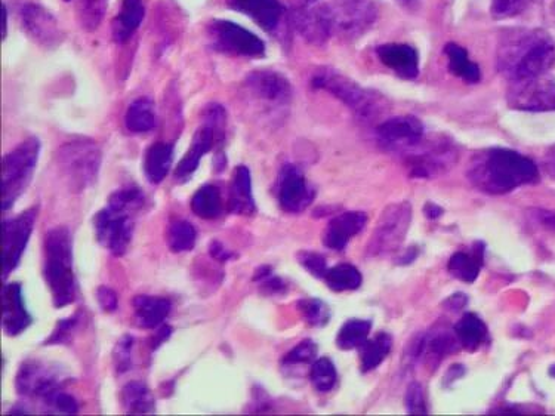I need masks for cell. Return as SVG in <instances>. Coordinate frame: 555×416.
<instances>
[{
    "label": "cell",
    "mask_w": 555,
    "mask_h": 416,
    "mask_svg": "<svg viewBox=\"0 0 555 416\" xmlns=\"http://www.w3.org/2000/svg\"><path fill=\"white\" fill-rule=\"evenodd\" d=\"M468 180L487 194H505L536 183L538 166L523 154L508 149H489L474 154L468 166Z\"/></svg>",
    "instance_id": "cell-1"
},
{
    "label": "cell",
    "mask_w": 555,
    "mask_h": 416,
    "mask_svg": "<svg viewBox=\"0 0 555 416\" xmlns=\"http://www.w3.org/2000/svg\"><path fill=\"white\" fill-rule=\"evenodd\" d=\"M554 63V43L538 32L511 33L499 48V69L510 82L548 75Z\"/></svg>",
    "instance_id": "cell-2"
},
{
    "label": "cell",
    "mask_w": 555,
    "mask_h": 416,
    "mask_svg": "<svg viewBox=\"0 0 555 416\" xmlns=\"http://www.w3.org/2000/svg\"><path fill=\"white\" fill-rule=\"evenodd\" d=\"M43 277L55 307L73 304L77 298V280L73 268L72 234L66 227L52 228L45 237Z\"/></svg>",
    "instance_id": "cell-3"
},
{
    "label": "cell",
    "mask_w": 555,
    "mask_h": 416,
    "mask_svg": "<svg viewBox=\"0 0 555 416\" xmlns=\"http://www.w3.org/2000/svg\"><path fill=\"white\" fill-rule=\"evenodd\" d=\"M311 85L329 92L345 104L362 122H375L379 114L384 113L382 98L376 97L359 83L348 79L333 69H320L314 73Z\"/></svg>",
    "instance_id": "cell-4"
},
{
    "label": "cell",
    "mask_w": 555,
    "mask_h": 416,
    "mask_svg": "<svg viewBox=\"0 0 555 416\" xmlns=\"http://www.w3.org/2000/svg\"><path fill=\"white\" fill-rule=\"evenodd\" d=\"M40 141L27 138L12 152L5 154L2 162V211L6 212L24 194L39 160Z\"/></svg>",
    "instance_id": "cell-5"
},
{
    "label": "cell",
    "mask_w": 555,
    "mask_h": 416,
    "mask_svg": "<svg viewBox=\"0 0 555 416\" xmlns=\"http://www.w3.org/2000/svg\"><path fill=\"white\" fill-rule=\"evenodd\" d=\"M58 168L74 193L85 191L97 181L101 166V150L91 140L69 141L57 152Z\"/></svg>",
    "instance_id": "cell-6"
},
{
    "label": "cell",
    "mask_w": 555,
    "mask_h": 416,
    "mask_svg": "<svg viewBox=\"0 0 555 416\" xmlns=\"http://www.w3.org/2000/svg\"><path fill=\"white\" fill-rule=\"evenodd\" d=\"M66 378L54 368L39 360H27L18 369L15 387L27 399L40 400L46 411L51 412L52 402L64 388Z\"/></svg>",
    "instance_id": "cell-7"
},
{
    "label": "cell",
    "mask_w": 555,
    "mask_h": 416,
    "mask_svg": "<svg viewBox=\"0 0 555 416\" xmlns=\"http://www.w3.org/2000/svg\"><path fill=\"white\" fill-rule=\"evenodd\" d=\"M135 212L123 211L107 205L94 217V230L98 242L114 257L128 252L135 230Z\"/></svg>",
    "instance_id": "cell-8"
},
{
    "label": "cell",
    "mask_w": 555,
    "mask_h": 416,
    "mask_svg": "<svg viewBox=\"0 0 555 416\" xmlns=\"http://www.w3.org/2000/svg\"><path fill=\"white\" fill-rule=\"evenodd\" d=\"M410 220H412V208L409 203H394L388 206L379 217L370 239L368 245L370 257L387 255L399 249L409 230Z\"/></svg>",
    "instance_id": "cell-9"
},
{
    "label": "cell",
    "mask_w": 555,
    "mask_h": 416,
    "mask_svg": "<svg viewBox=\"0 0 555 416\" xmlns=\"http://www.w3.org/2000/svg\"><path fill=\"white\" fill-rule=\"evenodd\" d=\"M456 159L458 152L449 140H443L442 137L434 140L425 138L421 146L405 157V163L412 177L431 178L455 165Z\"/></svg>",
    "instance_id": "cell-10"
},
{
    "label": "cell",
    "mask_w": 555,
    "mask_h": 416,
    "mask_svg": "<svg viewBox=\"0 0 555 416\" xmlns=\"http://www.w3.org/2000/svg\"><path fill=\"white\" fill-rule=\"evenodd\" d=\"M37 211H39V208L36 206V208L27 209L17 217L3 221L2 261L3 277L5 279L20 264L30 236L35 230Z\"/></svg>",
    "instance_id": "cell-11"
},
{
    "label": "cell",
    "mask_w": 555,
    "mask_h": 416,
    "mask_svg": "<svg viewBox=\"0 0 555 416\" xmlns=\"http://www.w3.org/2000/svg\"><path fill=\"white\" fill-rule=\"evenodd\" d=\"M424 140V125L413 116L393 117L378 126V141L382 149L399 154L403 159Z\"/></svg>",
    "instance_id": "cell-12"
},
{
    "label": "cell",
    "mask_w": 555,
    "mask_h": 416,
    "mask_svg": "<svg viewBox=\"0 0 555 416\" xmlns=\"http://www.w3.org/2000/svg\"><path fill=\"white\" fill-rule=\"evenodd\" d=\"M331 21L332 35L359 36L372 26L376 9L370 0H339L325 5Z\"/></svg>",
    "instance_id": "cell-13"
},
{
    "label": "cell",
    "mask_w": 555,
    "mask_h": 416,
    "mask_svg": "<svg viewBox=\"0 0 555 416\" xmlns=\"http://www.w3.org/2000/svg\"><path fill=\"white\" fill-rule=\"evenodd\" d=\"M508 103L524 112H553L555 110V80L544 75L535 79L511 82Z\"/></svg>",
    "instance_id": "cell-14"
},
{
    "label": "cell",
    "mask_w": 555,
    "mask_h": 416,
    "mask_svg": "<svg viewBox=\"0 0 555 416\" xmlns=\"http://www.w3.org/2000/svg\"><path fill=\"white\" fill-rule=\"evenodd\" d=\"M209 36L214 48L225 54L242 57H262L265 54V43L257 35L233 21H212Z\"/></svg>",
    "instance_id": "cell-15"
},
{
    "label": "cell",
    "mask_w": 555,
    "mask_h": 416,
    "mask_svg": "<svg viewBox=\"0 0 555 416\" xmlns=\"http://www.w3.org/2000/svg\"><path fill=\"white\" fill-rule=\"evenodd\" d=\"M245 86L249 95L268 109H282L291 103V83L282 73L274 70H255L246 77Z\"/></svg>",
    "instance_id": "cell-16"
},
{
    "label": "cell",
    "mask_w": 555,
    "mask_h": 416,
    "mask_svg": "<svg viewBox=\"0 0 555 416\" xmlns=\"http://www.w3.org/2000/svg\"><path fill=\"white\" fill-rule=\"evenodd\" d=\"M277 199H279L280 208L289 214H299L313 202L314 190L295 165H285L280 171Z\"/></svg>",
    "instance_id": "cell-17"
},
{
    "label": "cell",
    "mask_w": 555,
    "mask_h": 416,
    "mask_svg": "<svg viewBox=\"0 0 555 416\" xmlns=\"http://www.w3.org/2000/svg\"><path fill=\"white\" fill-rule=\"evenodd\" d=\"M23 27L27 35L45 48L60 45L64 35L57 18L37 3H27L21 11Z\"/></svg>",
    "instance_id": "cell-18"
},
{
    "label": "cell",
    "mask_w": 555,
    "mask_h": 416,
    "mask_svg": "<svg viewBox=\"0 0 555 416\" xmlns=\"http://www.w3.org/2000/svg\"><path fill=\"white\" fill-rule=\"evenodd\" d=\"M222 138H224V131L203 122V125L194 134L190 149L187 150L183 159L178 163L177 169H175V180L178 183H185V181L190 180L191 175L199 168L203 156L211 152L215 144L221 143Z\"/></svg>",
    "instance_id": "cell-19"
},
{
    "label": "cell",
    "mask_w": 555,
    "mask_h": 416,
    "mask_svg": "<svg viewBox=\"0 0 555 416\" xmlns=\"http://www.w3.org/2000/svg\"><path fill=\"white\" fill-rule=\"evenodd\" d=\"M2 323L6 335L17 337L33 323L32 314L24 303L23 288L12 282L2 288Z\"/></svg>",
    "instance_id": "cell-20"
},
{
    "label": "cell",
    "mask_w": 555,
    "mask_h": 416,
    "mask_svg": "<svg viewBox=\"0 0 555 416\" xmlns=\"http://www.w3.org/2000/svg\"><path fill=\"white\" fill-rule=\"evenodd\" d=\"M459 341L456 338L455 331H447V329L440 328L437 331H430L424 337L416 341L415 348H413L412 356L416 360H421L422 363L428 366H437L443 362L444 357L449 354L455 353L459 348Z\"/></svg>",
    "instance_id": "cell-21"
},
{
    "label": "cell",
    "mask_w": 555,
    "mask_h": 416,
    "mask_svg": "<svg viewBox=\"0 0 555 416\" xmlns=\"http://www.w3.org/2000/svg\"><path fill=\"white\" fill-rule=\"evenodd\" d=\"M366 221L368 217L363 212L350 211L336 215L326 227L323 243L333 251H344L350 240L362 233Z\"/></svg>",
    "instance_id": "cell-22"
},
{
    "label": "cell",
    "mask_w": 555,
    "mask_h": 416,
    "mask_svg": "<svg viewBox=\"0 0 555 416\" xmlns=\"http://www.w3.org/2000/svg\"><path fill=\"white\" fill-rule=\"evenodd\" d=\"M294 24L296 30L314 45H323L332 36L331 21L325 5L298 9L294 12Z\"/></svg>",
    "instance_id": "cell-23"
},
{
    "label": "cell",
    "mask_w": 555,
    "mask_h": 416,
    "mask_svg": "<svg viewBox=\"0 0 555 416\" xmlns=\"http://www.w3.org/2000/svg\"><path fill=\"white\" fill-rule=\"evenodd\" d=\"M230 6L251 17L265 32H274L285 12L279 0H230Z\"/></svg>",
    "instance_id": "cell-24"
},
{
    "label": "cell",
    "mask_w": 555,
    "mask_h": 416,
    "mask_svg": "<svg viewBox=\"0 0 555 416\" xmlns=\"http://www.w3.org/2000/svg\"><path fill=\"white\" fill-rule=\"evenodd\" d=\"M228 208L237 215H254L257 212L254 191H252V177L248 166L239 165L233 172Z\"/></svg>",
    "instance_id": "cell-25"
},
{
    "label": "cell",
    "mask_w": 555,
    "mask_h": 416,
    "mask_svg": "<svg viewBox=\"0 0 555 416\" xmlns=\"http://www.w3.org/2000/svg\"><path fill=\"white\" fill-rule=\"evenodd\" d=\"M378 57L388 69L405 79H413L419 73L418 52L412 46L390 43L378 48Z\"/></svg>",
    "instance_id": "cell-26"
},
{
    "label": "cell",
    "mask_w": 555,
    "mask_h": 416,
    "mask_svg": "<svg viewBox=\"0 0 555 416\" xmlns=\"http://www.w3.org/2000/svg\"><path fill=\"white\" fill-rule=\"evenodd\" d=\"M135 320L143 329H156L163 325L166 317L171 313L172 304L168 298L138 295L132 301Z\"/></svg>",
    "instance_id": "cell-27"
},
{
    "label": "cell",
    "mask_w": 555,
    "mask_h": 416,
    "mask_svg": "<svg viewBox=\"0 0 555 416\" xmlns=\"http://www.w3.org/2000/svg\"><path fill=\"white\" fill-rule=\"evenodd\" d=\"M143 0H123L119 14L113 23V38L117 43H125L137 32L144 20Z\"/></svg>",
    "instance_id": "cell-28"
},
{
    "label": "cell",
    "mask_w": 555,
    "mask_h": 416,
    "mask_svg": "<svg viewBox=\"0 0 555 416\" xmlns=\"http://www.w3.org/2000/svg\"><path fill=\"white\" fill-rule=\"evenodd\" d=\"M123 411L129 415H146L156 412V400L143 382L132 381L120 391Z\"/></svg>",
    "instance_id": "cell-29"
},
{
    "label": "cell",
    "mask_w": 555,
    "mask_h": 416,
    "mask_svg": "<svg viewBox=\"0 0 555 416\" xmlns=\"http://www.w3.org/2000/svg\"><path fill=\"white\" fill-rule=\"evenodd\" d=\"M174 146L168 143H156L147 150L144 160V172L151 184H160L172 168Z\"/></svg>",
    "instance_id": "cell-30"
},
{
    "label": "cell",
    "mask_w": 555,
    "mask_h": 416,
    "mask_svg": "<svg viewBox=\"0 0 555 416\" xmlns=\"http://www.w3.org/2000/svg\"><path fill=\"white\" fill-rule=\"evenodd\" d=\"M458 338L459 344L467 351L479 350L481 345L487 340V328L483 320L477 314L467 313L453 329Z\"/></svg>",
    "instance_id": "cell-31"
},
{
    "label": "cell",
    "mask_w": 555,
    "mask_h": 416,
    "mask_svg": "<svg viewBox=\"0 0 555 416\" xmlns=\"http://www.w3.org/2000/svg\"><path fill=\"white\" fill-rule=\"evenodd\" d=\"M191 211L203 220H217L222 214L221 190L214 184H206L191 197Z\"/></svg>",
    "instance_id": "cell-32"
},
{
    "label": "cell",
    "mask_w": 555,
    "mask_h": 416,
    "mask_svg": "<svg viewBox=\"0 0 555 416\" xmlns=\"http://www.w3.org/2000/svg\"><path fill=\"white\" fill-rule=\"evenodd\" d=\"M125 125L132 134H146L156 126V109L148 98H138L125 114Z\"/></svg>",
    "instance_id": "cell-33"
},
{
    "label": "cell",
    "mask_w": 555,
    "mask_h": 416,
    "mask_svg": "<svg viewBox=\"0 0 555 416\" xmlns=\"http://www.w3.org/2000/svg\"><path fill=\"white\" fill-rule=\"evenodd\" d=\"M481 265H483V246L479 248V245H477L473 254L456 252L450 258L447 268H449V273L456 277V279L462 280V282L473 283L479 277Z\"/></svg>",
    "instance_id": "cell-34"
},
{
    "label": "cell",
    "mask_w": 555,
    "mask_h": 416,
    "mask_svg": "<svg viewBox=\"0 0 555 416\" xmlns=\"http://www.w3.org/2000/svg\"><path fill=\"white\" fill-rule=\"evenodd\" d=\"M393 348V338L381 332L372 340H368L360 347V360H362V371L370 372L378 368Z\"/></svg>",
    "instance_id": "cell-35"
},
{
    "label": "cell",
    "mask_w": 555,
    "mask_h": 416,
    "mask_svg": "<svg viewBox=\"0 0 555 416\" xmlns=\"http://www.w3.org/2000/svg\"><path fill=\"white\" fill-rule=\"evenodd\" d=\"M446 55L449 58V69L453 75L461 77L468 83H477L480 80V69L476 63L470 60L468 52L456 43L446 46Z\"/></svg>",
    "instance_id": "cell-36"
},
{
    "label": "cell",
    "mask_w": 555,
    "mask_h": 416,
    "mask_svg": "<svg viewBox=\"0 0 555 416\" xmlns=\"http://www.w3.org/2000/svg\"><path fill=\"white\" fill-rule=\"evenodd\" d=\"M329 289L335 292L354 291L362 285L363 277L356 267L350 264H339L329 268L325 276Z\"/></svg>",
    "instance_id": "cell-37"
},
{
    "label": "cell",
    "mask_w": 555,
    "mask_h": 416,
    "mask_svg": "<svg viewBox=\"0 0 555 416\" xmlns=\"http://www.w3.org/2000/svg\"><path fill=\"white\" fill-rule=\"evenodd\" d=\"M372 329L370 320L351 319L342 326L336 338V345L341 350H353L360 348L369 338V332Z\"/></svg>",
    "instance_id": "cell-38"
},
{
    "label": "cell",
    "mask_w": 555,
    "mask_h": 416,
    "mask_svg": "<svg viewBox=\"0 0 555 416\" xmlns=\"http://www.w3.org/2000/svg\"><path fill=\"white\" fill-rule=\"evenodd\" d=\"M166 240H168V246L172 252L181 254V252L193 251L197 240L196 228H194L193 224L188 223V221H175L168 228Z\"/></svg>",
    "instance_id": "cell-39"
},
{
    "label": "cell",
    "mask_w": 555,
    "mask_h": 416,
    "mask_svg": "<svg viewBox=\"0 0 555 416\" xmlns=\"http://www.w3.org/2000/svg\"><path fill=\"white\" fill-rule=\"evenodd\" d=\"M310 381L319 393H329L338 381L335 365L328 357L314 360L310 369Z\"/></svg>",
    "instance_id": "cell-40"
},
{
    "label": "cell",
    "mask_w": 555,
    "mask_h": 416,
    "mask_svg": "<svg viewBox=\"0 0 555 416\" xmlns=\"http://www.w3.org/2000/svg\"><path fill=\"white\" fill-rule=\"evenodd\" d=\"M77 14L80 26L92 32L100 26L104 12L107 9V0H76Z\"/></svg>",
    "instance_id": "cell-41"
},
{
    "label": "cell",
    "mask_w": 555,
    "mask_h": 416,
    "mask_svg": "<svg viewBox=\"0 0 555 416\" xmlns=\"http://www.w3.org/2000/svg\"><path fill=\"white\" fill-rule=\"evenodd\" d=\"M144 202H146V197H144L143 191L138 187L128 186L114 191L109 197L107 205L123 209V211L138 212L143 208Z\"/></svg>",
    "instance_id": "cell-42"
},
{
    "label": "cell",
    "mask_w": 555,
    "mask_h": 416,
    "mask_svg": "<svg viewBox=\"0 0 555 416\" xmlns=\"http://www.w3.org/2000/svg\"><path fill=\"white\" fill-rule=\"evenodd\" d=\"M298 308L305 322L310 326L322 328V326L328 325L329 319H331V310L328 305L316 298H305V300L299 301Z\"/></svg>",
    "instance_id": "cell-43"
},
{
    "label": "cell",
    "mask_w": 555,
    "mask_h": 416,
    "mask_svg": "<svg viewBox=\"0 0 555 416\" xmlns=\"http://www.w3.org/2000/svg\"><path fill=\"white\" fill-rule=\"evenodd\" d=\"M317 356V345L316 342L311 340H305L299 342L295 348H292L288 354H286L285 359H283V365L285 366H296V365H308V363H313Z\"/></svg>",
    "instance_id": "cell-44"
},
{
    "label": "cell",
    "mask_w": 555,
    "mask_h": 416,
    "mask_svg": "<svg viewBox=\"0 0 555 416\" xmlns=\"http://www.w3.org/2000/svg\"><path fill=\"white\" fill-rule=\"evenodd\" d=\"M405 402L409 414L427 415L428 408L427 402H425L424 388L418 382H412L407 387Z\"/></svg>",
    "instance_id": "cell-45"
},
{
    "label": "cell",
    "mask_w": 555,
    "mask_h": 416,
    "mask_svg": "<svg viewBox=\"0 0 555 416\" xmlns=\"http://www.w3.org/2000/svg\"><path fill=\"white\" fill-rule=\"evenodd\" d=\"M134 347V338L125 335L114 348V366H116L117 374L128 372L132 366L131 351Z\"/></svg>",
    "instance_id": "cell-46"
},
{
    "label": "cell",
    "mask_w": 555,
    "mask_h": 416,
    "mask_svg": "<svg viewBox=\"0 0 555 416\" xmlns=\"http://www.w3.org/2000/svg\"><path fill=\"white\" fill-rule=\"evenodd\" d=\"M535 0H492V14L495 18H510L523 12Z\"/></svg>",
    "instance_id": "cell-47"
},
{
    "label": "cell",
    "mask_w": 555,
    "mask_h": 416,
    "mask_svg": "<svg viewBox=\"0 0 555 416\" xmlns=\"http://www.w3.org/2000/svg\"><path fill=\"white\" fill-rule=\"evenodd\" d=\"M299 263L305 270L310 271L313 276L319 277V279H325L326 273H328V264H326L325 258L316 252H301L298 255Z\"/></svg>",
    "instance_id": "cell-48"
},
{
    "label": "cell",
    "mask_w": 555,
    "mask_h": 416,
    "mask_svg": "<svg viewBox=\"0 0 555 416\" xmlns=\"http://www.w3.org/2000/svg\"><path fill=\"white\" fill-rule=\"evenodd\" d=\"M77 325V316L69 317V319L61 320L58 322L57 328L52 332L51 337L46 340L45 344H64L69 342L70 335L73 334L74 328Z\"/></svg>",
    "instance_id": "cell-49"
},
{
    "label": "cell",
    "mask_w": 555,
    "mask_h": 416,
    "mask_svg": "<svg viewBox=\"0 0 555 416\" xmlns=\"http://www.w3.org/2000/svg\"><path fill=\"white\" fill-rule=\"evenodd\" d=\"M51 412H57V414L64 415H76L79 412V405H77L76 399L70 396L66 391H61L57 394L54 402H52Z\"/></svg>",
    "instance_id": "cell-50"
},
{
    "label": "cell",
    "mask_w": 555,
    "mask_h": 416,
    "mask_svg": "<svg viewBox=\"0 0 555 416\" xmlns=\"http://www.w3.org/2000/svg\"><path fill=\"white\" fill-rule=\"evenodd\" d=\"M97 300L100 307L106 313H113L119 307V298H117L116 292L113 289L107 288V286H100L97 289Z\"/></svg>",
    "instance_id": "cell-51"
},
{
    "label": "cell",
    "mask_w": 555,
    "mask_h": 416,
    "mask_svg": "<svg viewBox=\"0 0 555 416\" xmlns=\"http://www.w3.org/2000/svg\"><path fill=\"white\" fill-rule=\"evenodd\" d=\"M209 254L214 260L220 261V263H225V261L230 260V258L234 257V254H231L221 242L218 240H214V242L209 245Z\"/></svg>",
    "instance_id": "cell-52"
},
{
    "label": "cell",
    "mask_w": 555,
    "mask_h": 416,
    "mask_svg": "<svg viewBox=\"0 0 555 416\" xmlns=\"http://www.w3.org/2000/svg\"><path fill=\"white\" fill-rule=\"evenodd\" d=\"M544 168L548 175L555 178V146L548 150L544 157Z\"/></svg>",
    "instance_id": "cell-53"
},
{
    "label": "cell",
    "mask_w": 555,
    "mask_h": 416,
    "mask_svg": "<svg viewBox=\"0 0 555 416\" xmlns=\"http://www.w3.org/2000/svg\"><path fill=\"white\" fill-rule=\"evenodd\" d=\"M443 214V209L440 208V206H437L436 203H427V205H425V215H427L428 218H431V220H434V218H439L442 217Z\"/></svg>",
    "instance_id": "cell-54"
},
{
    "label": "cell",
    "mask_w": 555,
    "mask_h": 416,
    "mask_svg": "<svg viewBox=\"0 0 555 416\" xmlns=\"http://www.w3.org/2000/svg\"><path fill=\"white\" fill-rule=\"evenodd\" d=\"M3 9H5V32H3V38H6V24H8V11H6V8H3Z\"/></svg>",
    "instance_id": "cell-55"
},
{
    "label": "cell",
    "mask_w": 555,
    "mask_h": 416,
    "mask_svg": "<svg viewBox=\"0 0 555 416\" xmlns=\"http://www.w3.org/2000/svg\"><path fill=\"white\" fill-rule=\"evenodd\" d=\"M304 2L310 3V5H311V3L316 2V0H304Z\"/></svg>",
    "instance_id": "cell-56"
}]
</instances>
